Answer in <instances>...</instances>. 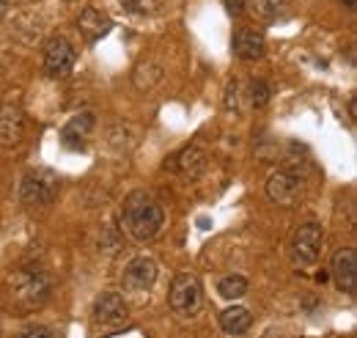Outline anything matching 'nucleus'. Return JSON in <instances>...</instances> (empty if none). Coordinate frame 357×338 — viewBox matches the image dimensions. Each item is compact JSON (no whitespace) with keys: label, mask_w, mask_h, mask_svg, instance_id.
I'll return each mask as SVG.
<instances>
[{"label":"nucleus","mask_w":357,"mask_h":338,"mask_svg":"<svg viewBox=\"0 0 357 338\" xmlns=\"http://www.w3.org/2000/svg\"><path fill=\"white\" fill-rule=\"evenodd\" d=\"M162 223H165V212L151 193L135 190L127 196V201L121 207V228L132 242L154 240L160 234Z\"/></svg>","instance_id":"obj_1"},{"label":"nucleus","mask_w":357,"mask_h":338,"mask_svg":"<svg viewBox=\"0 0 357 338\" xmlns=\"http://www.w3.org/2000/svg\"><path fill=\"white\" fill-rule=\"evenodd\" d=\"M50 297V278L42 270L25 267L11 278V302L17 305V311L28 314L36 311L39 305H45Z\"/></svg>","instance_id":"obj_2"},{"label":"nucleus","mask_w":357,"mask_h":338,"mask_svg":"<svg viewBox=\"0 0 357 338\" xmlns=\"http://www.w3.org/2000/svg\"><path fill=\"white\" fill-rule=\"evenodd\" d=\"M61 179L50 168H33L28 170L20 182V201L25 207H47L55 201Z\"/></svg>","instance_id":"obj_3"},{"label":"nucleus","mask_w":357,"mask_h":338,"mask_svg":"<svg viewBox=\"0 0 357 338\" xmlns=\"http://www.w3.org/2000/svg\"><path fill=\"white\" fill-rule=\"evenodd\" d=\"M321 240H324V228L319 223H305L291 234L289 242V258L297 270H311L319 261V251H321Z\"/></svg>","instance_id":"obj_4"},{"label":"nucleus","mask_w":357,"mask_h":338,"mask_svg":"<svg viewBox=\"0 0 357 338\" xmlns=\"http://www.w3.org/2000/svg\"><path fill=\"white\" fill-rule=\"evenodd\" d=\"M267 196L278 207H297L305 196V179L303 173L291 168H278L267 179Z\"/></svg>","instance_id":"obj_5"},{"label":"nucleus","mask_w":357,"mask_h":338,"mask_svg":"<svg viewBox=\"0 0 357 338\" xmlns=\"http://www.w3.org/2000/svg\"><path fill=\"white\" fill-rule=\"evenodd\" d=\"M25 138V110L17 94H8L0 102V146L14 149Z\"/></svg>","instance_id":"obj_6"},{"label":"nucleus","mask_w":357,"mask_h":338,"mask_svg":"<svg viewBox=\"0 0 357 338\" xmlns=\"http://www.w3.org/2000/svg\"><path fill=\"white\" fill-rule=\"evenodd\" d=\"M171 308L181 314V316H192L198 314L201 302H204V292H201V281L192 272H178L171 284V295H168Z\"/></svg>","instance_id":"obj_7"},{"label":"nucleus","mask_w":357,"mask_h":338,"mask_svg":"<svg viewBox=\"0 0 357 338\" xmlns=\"http://www.w3.org/2000/svg\"><path fill=\"white\" fill-rule=\"evenodd\" d=\"M75 61H77V52L69 39L55 36L45 44V69L50 78H66L75 69Z\"/></svg>","instance_id":"obj_8"},{"label":"nucleus","mask_w":357,"mask_h":338,"mask_svg":"<svg viewBox=\"0 0 357 338\" xmlns=\"http://www.w3.org/2000/svg\"><path fill=\"white\" fill-rule=\"evenodd\" d=\"M330 275L335 281V286L344 292V295H355L357 286V254L355 248H341L335 251L330 258Z\"/></svg>","instance_id":"obj_9"},{"label":"nucleus","mask_w":357,"mask_h":338,"mask_svg":"<svg viewBox=\"0 0 357 338\" xmlns=\"http://www.w3.org/2000/svg\"><path fill=\"white\" fill-rule=\"evenodd\" d=\"M154 281H157V261L151 256H135L121 278L124 289H130V292H149L154 286Z\"/></svg>","instance_id":"obj_10"},{"label":"nucleus","mask_w":357,"mask_h":338,"mask_svg":"<svg viewBox=\"0 0 357 338\" xmlns=\"http://www.w3.org/2000/svg\"><path fill=\"white\" fill-rule=\"evenodd\" d=\"M127 314H130L127 300L119 292H105V295L96 297V302H93V322L102 325V328L121 325L127 319Z\"/></svg>","instance_id":"obj_11"},{"label":"nucleus","mask_w":357,"mask_h":338,"mask_svg":"<svg viewBox=\"0 0 357 338\" xmlns=\"http://www.w3.org/2000/svg\"><path fill=\"white\" fill-rule=\"evenodd\" d=\"M77 31L83 34V39H86V42L93 44L113 31V20H110L102 8L89 6V8H83V11H80V17H77Z\"/></svg>","instance_id":"obj_12"},{"label":"nucleus","mask_w":357,"mask_h":338,"mask_svg":"<svg viewBox=\"0 0 357 338\" xmlns=\"http://www.w3.org/2000/svg\"><path fill=\"white\" fill-rule=\"evenodd\" d=\"M91 132H93V116H91V113H80V116H75V119L63 127L61 143H63L66 149H72V152H83Z\"/></svg>","instance_id":"obj_13"},{"label":"nucleus","mask_w":357,"mask_h":338,"mask_svg":"<svg viewBox=\"0 0 357 338\" xmlns=\"http://www.w3.org/2000/svg\"><path fill=\"white\" fill-rule=\"evenodd\" d=\"M231 52L239 61H256V58L264 55V36L256 34V31H250V28H242L231 39Z\"/></svg>","instance_id":"obj_14"},{"label":"nucleus","mask_w":357,"mask_h":338,"mask_svg":"<svg viewBox=\"0 0 357 338\" xmlns=\"http://www.w3.org/2000/svg\"><path fill=\"white\" fill-rule=\"evenodd\" d=\"M165 168H176L178 173L187 176V179H198V176L206 170V154H204L198 146H190V149L178 152L176 160L165 163Z\"/></svg>","instance_id":"obj_15"},{"label":"nucleus","mask_w":357,"mask_h":338,"mask_svg":"<svg viewBox=\"0 0 357 338\" xmlns=\"http://www.w3.org/2000/svg\"><path fill=\"white\" fill-rule=\"evenodd\" d=\"M220 328H223L228 336H245L253 325V314L242 305H231V308H223L220 316H218Z\"/></svg>","instance_id":"obj_16"},{"label":"nucleus","mask_w":357,"mask_h":338,"mask_svg":"<svg viewBox=\"0 0 357 338\" xmlns=\"http://www.w3.org/2000/svg\"><path fill=\"white\" fill-rule=\"evenodd\" d=\"M160 80H162V66H160V64L143 61V64H137V66H135L132 83H135L137 91H151Z\"/></svg>","instance_id":"obj_17"},{"label":"nucleus","mask_w":357,"mask_h":338,"mask_svg":"<svg viewBox=\"0 0 357 338\" xmlns=\"http://www.w3.org/2000/svg\"><path fill=\"white\" fill-rule=\"evenodd\" d=\"M286 8H289V0H250V11L261 22H272V20L283 17Z\"/></svg>","instance_id":"obj_18"},{"label":"nucleus","mask_w":357,"mask_h":338,"mask_svg":"<svg viewBox=\"0 0 357 338\" xmlns=\"http://www.w3.org/2000/svg\"><path fill=\"white\" fill-rule=\"evenodd\" d=\"M218 295L225 300H239V297L248 295V278L242 275H225L218 281Z\"/></svg>","instance_id":"obj_19"},{"label":"nucleus","mask_w":357,"mask_h":338,"mask_svg":"<svg viewBox=\"0 0 357 338\" xmlns=\"http://www.w3.org/2000/svg\"><path fill=\"white\" fill-rule=\"evenodd\" d=\"M119 6L127 14H132V17H146V14H154L157 11L160 0H119Z\"/></svg>","instance_id":"obj_20"},{"label":"nucleus","mask_w":357,"mask_h":338,"mask_svg":"<svg viewBox=\"0 0 357 338\" xmlns=\"http://www.w3.org/2000/svg\"><path fill=\"white\" fill-rule=\"evenodd\" d=\"M272 96V88H269L267 80H253L250 83V105L253 108H264Z\"/></svg>","instance_id":"obj_21"},{"label":"nucleus","mask_w":357,"mask_h":338,"mask_svg":"<svg viewBox=\"0 0 357 338\" xmlns=\"http://www.w3.org/2000/svg\"><path fill=\"white\" fill-rule=\"evenodd\" d=\"M225 110H242V85H239V80H231L225 88Z\"/></svg>","instance_id":"obj_22"},{"label":"nucleus","mask_w":357,"mask_h":338,"mask_svg":"<svg viewBox=\"0 0 357 338\" xmlns=\"http://www.w3.org/2000/svg\"><path fill=\"white\" fill-rule=\"evenodd\" d=\"M14 338H52V333L47 330V328H28V330H22L20 336Z\"/></svg>","instance_id":"obj_23"},{"label":"nucleus","mask_w":357,"mask_h":338,"mask_svg":"<svg viewBox=\"0 0 357 338\" xmlns=\"http://www.w3.org/2000/svg\"><path fill=\"white\" fill-rule=\"evenodd\" d=\"M225 3V11L231 14V17H239L242 11H245V0H223Z\"/></svg>","instance_id":"obj_24"},{"label":"nucleus","mask_w":357,"mask_h":338,"mask_svg":"<svg viewBox=\"0 0 357 338\" xmlns=\"http://www.w3.org/2000/svg\"><path fill=\"white\" fill-rule=\"evenodd\" d=\"M6 17V0H0V20Z\"/></svg>","instance_id":"obj_25"},{"label":"nucleus","mask_w":357,"mask_h":338,"mask_svg":"<svg viewBox=\"0 0 357 338\" xmlns=\"http://www.w3.org/2000/svg\"><path fill=\"white\" fill-rule=\"evenodd\" d=\"M341 3H344L347 8H355V3H357V0H341Z\"/></svg>","instance_id":"obj_26"},{"label":"nucleus","mask_w":357,"mask_h":338,"mask_svg":"<svg viewBox=\"0 0 357 338\" xmlns=\"http://www.w3.org/2000/svg\"><path fill=\"white\" fill-rule=\"evenodd\" d=\"M52 338H55V336H52Z\"/></svg>","instance_id":"obj_27"}]
</instances>
